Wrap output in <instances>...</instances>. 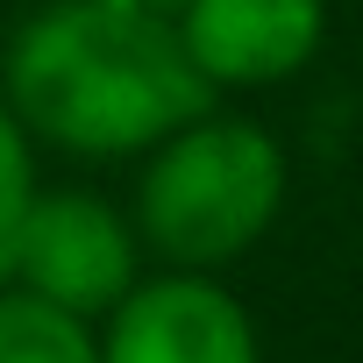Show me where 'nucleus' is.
Segmentation results:
<instances>
[{
	"label": "nucleus",
	"mask_w": 363,
	"mask_h": 363,
	"mask_svg": "<svg viewBox=\"0 0 363 363\" xmlns=\"http://www.w3.org/2000/svg\"><path fill=\"white\" fill-rule=\"evenodd\" d=\"M171 15L214 93L278 86L306 72L328 36V0H178Z\"/></svg>",
	"instance_id": "obj_5"
},
{
	"label": "nucleus",
	"mask_w": 363,
	"mask_h": 363,
	"mask_svg": "<svg viewBox=\"0 0 363 363\" xmlns=\"http://www.w3.org/2000/svg\"><path fill=\"white\" fill-rule=\"evenodd\" d=\"M135 221L100 200V193H79V186H36L29 214H22V235H15V264H8V285L36 292V299H57L86 320H107L128 292H135Z\"/></svg>",
	"instance_id": "obj_3"
},
{
	"label": "nucleus",
	"mask_w": 363,
	"mask_h": 363,
	"mask_svg": "<svg viewBox=\"0 0 363 363\" xmlns=\"http://www.w3.org/2000/svg\"><path fill=\"white\" fill-rule=\"evenodd\" d=\"M292 186V164L264 121L242 114H193L157 150H143L135 171V235L171 271H221L250 257Z\"/></svg>",
	"instance_id": "obj_2"
},
{
	"label": "nucleus",
	"mask_w": 363,
	"mask_h": 363,
	"mask_svg": "<svg viewBox=\"0 0 363 363\" xmlns=\"http://www.w3.org/2000/svg\"><path fill=\"white\" fill-rule=\"evenodd\" d=\"M164 8H178V0H164Z\"/></svg>",
	"instance_id": "obj_8"
},
{
	"label": "nucleus",
	"mask_w": 363,
	"mask_h": 363,
	"mask_svg": "<svg viewBox=\"0 0 363 363\" xmlns=\"http://www.w3.org/2000/svg\"><path fill=\"white\" fill-rule=\"evenodd\" d=\"M100 363H264L250 306L214 271H157L100 328Z\"/></svg>",
	"instance_id": "obj_4"
},
{
	"label": "nucleus",
	"mask_w": 363,
	"mask_h": 363,
	"mask_svg": "<svg viewBox=\"0 0 363 363\" xmlns=\"http://www.w3.org/2000/svg\"><path fill=\"white\" fill-rule=\"evenodd\" d=\"M0 100L29 143L135 157L214 107L164 0H50L0 50Z\"/></svg>",
	"instance_id": "obj_1"
},
{
	"label": "nucleus",
	"mask_w": 363,
	"mask_h": 363,
	"mask_svg": "<svg viewBox=\"0 0 363 363\" xmlns=\"http://www.w3.org/2000/svg\"><path fill=\"white\" fill-rule=\"evenodd\" d=\"M36 200V157H29V128L15 121V107L0 100V285H8V264H15V235H22V214Z\"/></svg>",
	"instance_id": "obj_7"
},
{
	"label": "nucleus",
	"mask_w": 363,
	"mask_h": 363,
	"mask_svg": "<svg viewBox=\"0 0 363 363\" xmlns=\"http://www.w3.org/2000/svg\"><path fill=\"white\" fill-rule=\"evenodd\" d=\"M0 363H100V335L57 299L0 285Z\"/></svg>",
	"instance_id": "obj_6"
}]
</instances>
